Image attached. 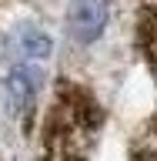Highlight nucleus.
<instances>
[{"mask_svg": "<svg viewBox=\"0 0 157 161\" xmlns=\"http://www.w3.org/2000/svg\"><path fill=\"white\" fill-rule=\"evenodd\" d=\"M104 118L94 91L60 77L40 128V161H90Z\"/></svg>", "mask_w": 157, "mask_h": 161, "instance_id": "nucleus-1", "label": "nucleus"}, {"mask_svg": "<svg viewBox=\"0 0 157 161\" xmlns=\"http://www.w3.org/2000/svg\"><path fill=\"white\" fill-rule=\"evenodd\" d=\"M40 84H44V70L34 67V64H13L3 77V91H0V111L3 118L17 121L24 114L34 111L40 94Z\"/></svg>", "mask_w": 157, "mask_h": 161, "instance_id": "nucleus-2", "label": "nucleus"}, {"mask_svg": "<svg viewBox=\"0 0 157 161\" xmlns=\"http://www.w3.org/2000/svg\"><path fill=\"white\" fill-rule=\"evenodd\" d=\"M130 161H157V114L144 121L137 138L130 141Z\"/></svg>", "mask_w": 157, "mask_h": 161, "instance_id": "nucleus-5", "label": "nucleus"}, {"mask_svg": "<svg viewBox=\"0 0 157 161\" xmlns=\"http://www.w3.org/2000/svg\"><path fill=\"white\" fill-rule=\"evenodd\" d=\"M107 20H110V0H74L67 27L77 44H94L107 30Z\"/></svg>", "mask_w": 157, "mask_h": 161, "instance_id": "nucleus-3", "label": "nucleus"}, {"mask_svg": "<svg viewBox=\"0 0 157 161\" xmlns=\"http://www.w3.org/2000/svg\"><path fill=\"white\" fill-rule=\"evenodd\" d=\"M137 50L157 70V0H140L137 7Z\"/></svg>", "mask_w": 157, "mask_h": 161, "instance_id": "nucleus-4", "label": "nucleus"}, {"mask_svg": "<svg viewBox=\"0 0 157 161\" xmlns=\"http://www.w3.org/2000/svg\"><path fill=\"white\" fill-rule=\"evenodd\" d=\"M20 54L30 60H44L50 57V50H54V40H50L47 30H37V27H27V30H20Z\"/></svg>", "mask_w": 157, "mask_h": 161, "instance_id": "nucleus-6", "label": "nucleus"}]
</instances>
